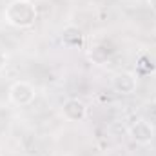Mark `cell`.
Masks as SVG:
<instances>
[{"instance_id":"6da1fadb","label":"cell","mask_w":156,"mask_h":156,"mask_svg":"<svg viewBox=\"0 0 156 156\" xmlns=\"http://www.w3.org/2000/svg\"><path fill=\"white\" fill-rule=\"evenodd\" d=\"M4 18L13 27H31L37 20V7L29 0H13L5 7Z\"/></svg>"},{"instance_id":"7a4b0ae2","label":"cell","mask_w":156,"mask_h":156,"mask_svg":"<svg viewBox=\"0 0 156 156\" xmlns=\"http://www.w3.org/2000/svg\"><path fill=\"white\" fill-rule=\"evenodd\" d=\"M35 87L29 83V82H15L11 87H9V102L16 107H26V105H31L35 102Z\"/></svg>"},{"instance_id":"3957f363","label":"cell","mask_w":156,"mask_h":156,"mask_svg":"<svg viewBox=\"0 0 156 156\" xmlns=\"http://www.w3.org/2000/svg\"><path fill=\"white\" fill-rule=\"evenodd\" d=\"M129 136L138 145H149V144H153V140H154V136H156L154 125L149 120L140 118V120H136L129 127Z\"/></svg>"},{"instance_id":"277c9868","label":"cell","mask_w":156,"mask_h":156,"mask_svg":"<svg viewBox=\"0 0 156 156\" xmlns=\"http://www.w3.org/2000/svg\"><path fill=\"white\" fill-rule=\"evenodd\" d=\"M138 78L131 71H120L111 78V87L118 94H133L136 91Z\"/></svg>"},{"instance_id":"5b68a950","label":"cell","mask_w":156,"mask_h":156,"mask_svg":"<svg viewBox=\"0 0 156 156\" xmlns=\"http://www.w3.org/2000/svg\"><path fill=\"white\" fill-rule=\"evenodd\" d=\"M62 115L69 122H83L87 116V105L80 98H67L62 104Z\"/></svg>"},{"instance_id":"8992f818","label":"cell","mask_w":156,"mask_h":156,"mask_svg":"<svg viewBox=\"0 0 156 156\" xmlns=\"http://www.w3.org/2000/svg\"><path fill=\"white\" fill-rule=\"evenodd\" d=\"M82 38H83V35H82V31L75 27V26H67L66 29H64V33H62V40H64V44H67V45H80L82 44Z\"/></svg>"},{"instance_id":"52a82bcc","label":"cell","mask_w":156,"mask_h":156,"mask_svg":"<svg viewBox=\"0 0 156 156\" xmlns=\"http://www.w3.org/2000/svg\"><path fill=\"white\" fill-rule=\"evenodd\" d=\"M5 66H7V55H5L4 51H0V71H2Z\"/></svg>"},{"instance_id":"ba28073f","label":"cell","mask_w":156,"mask_h":156,"mask_svg":"<svg viewBox=\"0 0 156 156\" xmlns=\"http://www.w3.org/2000/svg\"><path fill=\"white\" fill-rule=\"evenodd\" d=\"M147 5H149V7L156 13V0H147Z\"/></svg>"},{"instance_id":"9c48e42d","label":"cell","mask_w":156,"mask_h":156,"mask_svg":"<svg viewBox=\"0 0 156 156\" xmlns=\"http://www.w3.org/2000/svg\"><path fill=\"white\" fill-rule=\"evenodd\" d=\"M0 156H2V153H0Z\"/></svg>"}]
</instances>
